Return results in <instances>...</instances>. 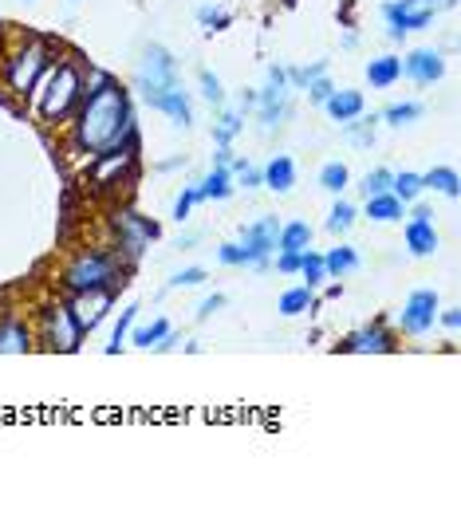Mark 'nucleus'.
<instances>
[{"mask_svg":"<svg viewBox=\"0 0 461 512\" xmlns=\"http://www.w3.org/2000/svg\"><path fill=\"white\" fill-rule=\"evenodd\" d=\"M28 4H32V0H28Z\"/></svg>","mask_w":461,"mask_h":512,"instance_id":"obj_54","label":"nucleus"},{"mask_svg":"<svg viewBox=\"0 0 461 512\" xmlns=\"http://www.w3.org/2000/svg\"><path fill=\"white\" fill-rule=\"evenodd\" d=\"M438 320H442V327L458 331V327H461V308H446V312H438Z\"/></svg>","mask_w":461,"mask_h":512,"instance_id":"obj_49","label":"nucleus"},{"mask_svg":"<svg viewBox=\"0 0 461 512\" xmlns=\"http://www.w3.org/2000/svg\"><path fill=\"white\" fill-rule=\"evenodd\" d=\"M198 284H205V268H178L174 276H170V284L166 288H198Z\"/></svg>","mask_w":461,"mask_h":512,"instance_id":"obj_42","label":"nucleus"},{"mask_svg":"<svg viewBox=\"0 0 461 512\" xmlns=\"http://www.w3.org/2000/svg\"><path fill=\"white\" fill-rule=\"evenodd\" d=\"M107 233H111V245L127 256L131 264H138V260L146 256V249L162 237V225L150 221V217H142V213H134L127 205H111V213H107Z\"/></svg>","mask_w":461,"mask_h":512,"instance_id":"obj_6","label":"nucleus"},{"mask_svg":"<svg viewBox=\"0 0 461 512\" xmlns=\"http://www.w3.org/2000/svg\"><path fill=\"white\" fill-rule=\"evenodd\" d=\"M324 268H328V280H343V276H351L359 268V253L351 245H335V249L324 253Z\"/></svg>","mask_w":461,"mask_h":512,"instance_id":"obj_27","label":"nucleus"},{"mask_svg":"<svg viewBox=\"0 0 461 512\" xmlns=\"http://www.w3.org/2000/svg\"><path fill=\"white\" fill-rule=\"evenodd\" d=\"M201 197H198V182L194 186H182V193L174 197V209H170V217L178 221V225H186L190 221V213H194V205H198Z\"/></svg>","mask_w":461,"mask_h":512,"instance_id":"obj_41","label":"nucleus"},{"mask_svg":"<svg viewBox=\"0 0 461 512\" xmlns=\"http://www.w3.org/2000/svg\"><path fill=\"white\" fill-rule=\"evenodd\" d=\"M280 4H284V8H296V4H300V0H280Z\"/></svg>","mask_w":461,"mask_h":512,"instance_id":"obj_52","label":"nucleus"},{"mask_svg":"<svg viewBox=\"0 0 461 512\" xmlns=\"http://www.w3.org/2000/svg\"><path fill=\"white\" fill-rule=\"evenodd\" d=\"M312 225L308 221H280V241L276 253H308L312 249Z\"/></svg>","mask_w":461,"mask_h":512,"instance_id":"obj_21","label":"nucleus"},{"mask_svg":"<svg viewBox=\"0 0 461 512\" xmlns=\"http://www.w3.org/2000/svg\"><path fill=\"white\" fill-rule=\"evenodd\" d=\"M67 308H71V316L79 323V331L83 335H91V331H99L107 316L115 312V300H119V292H111V288H99V292H79V296H64Z\"/></svg>","mask_w":461,"mask_h":512,"instance_id":"obj_12","label":"nucleus"},{"mask_svg":"<svg viewBox=\"0 0 461 512\" xmlns=\"http://www.w3.org/2000/svg\"><path fill=\"white\" fill-rule=\"evenodd\" d=\"M300 256L304 253H276V272L296 276V272H300Z\"/></svg>","mask_w":461,"mask_h":512,"instance_id":"obj_47","label":"nucleus"},{"mask_svg":"<svg viewBox=\"0 0 461 512\" xmlns=\"http://www.w3.org/2000/svg\"><path fill=\"white\" fill-rule=\"evenodd\" d=\"M225 304H229V300H225V296H221V292H213V296H205V300H201L198 308H194V316H198V323L213 320V316H217V312H221V308H225Z\"/></svg>","mask_w":461,"mask_h":512,"instance_id":"obj_44","label":"nucleus"},{"mask_svg":"<svg viewBox=\"0 0 461 512\" xmlns=\"http://www.w3.org/2000/svg\"><path fill=\"white\" fill-rule=\"evenodd\" d=\"M198 87H201V99H205L213 111H221V107H225V87H221V79H217L213 71H205V67H201Z\"/></svg>","mask_w":461,"mask_h":512,"instance_id":"obj_38","label":"nucleus"},{"mask_svg":"<svg viewBox=\"0 0 461 512\" xmlns=\"http://www.w3.org/2000/svg\"><path fill=\"white\" fill-rule=\"evenodd\" d=\"M398 79H402V64H398V56H371V60H367V83H371L375 91L395 87Z\"/></svg>","mask_w":461,"mask_h":512,"instance_id":"obj_24","label":"nucleus"},{"mask_svg":"<svg viewBox=\"0 0 461 512\" xmlns=\"http://www.w3.org/2000/svg\"><path fill=\"white\" fill-rule=\"evenodd\" d=\"M316 308H320V300H316V288H308V284L288 288V292L280 296V304H276V312H280V316H288V320H292V316H304V312L312 316Z\"/></svg>","mask_w":461,"mask_h":512,"instance_id":"obj_22","label":"nucleus"},{"mask_svg":"<svg viewBox=\"0 0 461 512\" xmlns=\"http://www.w3.org/2000/svg\"><path fill=\"white\" fill-rule=\"evenodd\" d=\"M134 91H154V87H178L182 83V71H178V60L170 48L162 44H146L142 56H138V67H134Z\"/></svg>","mask_w":461,"mask_h":512,"instance_id":"obj_9","label":"nucleus"},{"mask_svg":"<svg viewBox=\"0 0 461 512\" xmlns=\"http://www.w3.org/2000/svg\"><path fill=\"white\" fill-rule=\"evenodd\" d=\"M170 331V320L166 316H158V320H150V323H142V327H131V335H127V343L131 347H142V351H150L162 335Z\"/></svg>","mask_w":461,"mask_h":512,"instance_id":"obj_31","label":"nucleus"},{"mask_svg":"<svg viewBox=\"0 0 461 512\" xmlns=\"http://www.w3.org/2000/svg\"><path fill=\"white\" fill-rule=\"evenodd\" d=\"M233 182H237L241 190H264V174H261V166H253V162H249V166H245V170H241V174H237Z\"/></svg>","mask_w":461,"mask_h":512,"instance_id":"obj_46","label":"nucleus"},{"mask_svg":"<svg viewBox=\"0 0 461 512\" xmlns=\"http://www.w3.org/2000/svg\"><path fill=\"white\" fill-rule=\"evenodd\" d=\"M217 260H221L225 268H245V253H241L237 241H225V245L217 249Z\"/></svg>","mask_w":461,"mask_h":512,"instance_id":"obj_45","label":"nucleus"},{"mask_svg":"<svg viewBox=\"0 0 461 512\" xmlns=\"http://www.w3.org/2000/svg\"><path fill=\"white\" fill-rule=\"evenodd\" d=\"M276 241H280V217L264 213L253 225H241V253H245V268L253 272H268L272 256H276Z\"/></svg>","mask_w":461,"mask_h":512,"instance_id":"obj_8","label":"nucleus"},{"mask_svg":"<svg viewBox=\"0 0 461 512\" xmlns=\"http://www.w3.org/2000/svg\"><path fill=\"white\" fill-rule=\"evenodd\" d=\"M422 186L434 193H442V197H450V201H458L461 197V178L454 166H434V170H426V174H422Z\"/></svg>","mask_w":461,"mask_h":512,"instance_id":"obj_25","label":"nucleus"},{"mask_svg":"<svg viewBox=\"0 0 461 512\" xmlns=\"http://www.w3.org/2000/svg\"><path fill=\"white\" fill-rule=\"evenodd\" d=\"M308 288H320L324 280H328V268H324V253H316V249H308V253L300 256V272H296Z\"/></svg>","mask_w":461,"mask_h":512,"instance_id":"obj_33","label":"nucleus"},{"mask_svg":"<svg viewBox=\"0 0 461 512\" xmlns=\"http://www.w3.org/2000/svg\"><path fill=\"white\" fill-rule=\"evenodd\" d=\"M138 174V146H123L111 154H99L87 162V182L91 190H115V186H131Z\"/></svg>","mask_w":461,"mask_h":512,"instance_id":"obj_10","label":"nucleus"},{"mask_svg":"<svg viewBox=\"0 0 461 512\" xmlns=\"http://www.w3.org/2000/svg\"><path fill=\"white\" fill-rule=\"evenodd\" d=\"M245 130V115L241 111H217V123H213V142L217 146H233L237 142V134Z\"/></svg>","mask_w":461,"mask_h":512,"instance_id":"obj_29","label":"nucleus"},{"mask_svg":"<svg viewBox=\"0 0 461 512\" xmlns=\"http://www.w3.org/2000/svg\"><path fill=\"white\" fill-rule=\"evenodd\" d=\"M438 292H430V288H418V292H410V300L402 304V312H398V331L402 335H410V339H418V335H426V331H434V323H438Z\"/></svg>","mask_w":461,"mask_h":512,"instance_id":"obj_13","label":"nucleus"},{"mask_svg":"<svg viewBox=\"0 0 461 512\" xmlns=\"http://www.w3.org/2000/svg\"><path fill=\"white\" fill-rule=\"evenodd\" d=\"M343 355H395L398 351V335L383 320L367 323L359 331H351L343 343H339Z\"/></svg>","mask_w":461,"mask_h":512,"instance_id":"obj_15","label":"nucleus"},{"mask_svg":"<svg viewBox=\"0 0 461 512\" xmlns=\"http://www.w3.org/2000/svg\"><path fill=\"white\" fill-rule=\"evenodd\" d=\"M398 64H402V79H410L418 87H434L446 75V60L434 48H414V52L398 56Z\"/></svg>","mask_w":461,"mask_h":512,"instance_id":"obj_17","label":"nucleus"},{"mask_svg":"<svg viewBox=\"0 0 461 512\" xmlns=\"http://www.w3.org/2000/svg\"><path fill=\"white\" fill-rule=\"evenodd\" d=\"M60 52H64L60 40L16 32L12 24H4L0 28V99H8L12 107H24L32 87Z\"/></svg>","mask_w":461,"mask_h":512,"instance_id":"obj_2","label":"nucleus"},{"mask_svg":"<svg viewBox=\"0 0 461 512\" xmlns=\"http://www.w3.org/2000/svg\"><path fill=\"white\" fill-rule=\"evenodd\" d=\"M123 146H138V119H134L131 91L111 71L87 67V95L67 123V158L87 166L91 158L123 150Z\"/></svg>","mask_w":461,"mask_h":512,"instance_id":"obj_1","label":"nucleus"},{"mask_svg":"<svg viewBox=\"0 0 461 512\" xmlns=\"http://www.w3.org/2000/svg\"><path fill=\"white\" fill-rule=\"evenodd\" d=\"M194 245H198V233H186V237L178 241V249H194Z\"/></svg>","mask_w":461,"mask_h":512,"instance_id":"obj_51","label":"nucleus"},{"mask_svg":"<svg viewBox=\"0 0 461 512\" xmlns=\"http://www.w3.org/2000/svg\"><path fill=\"white\" fill-rule=\"evenodd\" d=\"M87 67L91 64L79 52H60L52 60V67L40 75V83L32 87L24 107H28V115L44 130L71 123V115L79 111V103L87 95Z\"/></svg>","mask_w":461,"mask_h":512,"instance_id":"obj_3","label":"nucleus"},{"mask_svg":"<svg viewBox=\"0 0 461 512\" xmlns=\"http://www.w3.org/2000/svg\"><path fill=\"white\" fill-rule=\"evenodd\" d=\"M36 331L20 308H0V355H32Z\"/></svg>","mask_w":461,"mask_h":512,"instance_id":"obj_16","label":"nucleus"},{"mask_svg":"<svg viewBox=\"0 0 461 512\" xmlns=\"http://www.w3.org/2000/svg\"><path fill=\"white\" fill-rule=\"evenodd\" d=\"M402 241H406V253L410 256H434L438 253V229H434V221H406V229H402Z\"/></svg>","mask_w":461,"mask_h":512,"instance_id":"obj_19","label":"nucleus"},{"mask_svg":"<svg viewBox=\"0 0 461 512\" xmlns=\"http://www.w3.org/2000/svg\"><path fill=\"white\" fill-rule=\"evenodd\" d=\"M450 8H458V0H391L383 4V20L387 28H398V32H426L434 16Z\"/></svg>","mask_w":461,"mask_h":512,"instance_id":"obj_11","label":"nucleus"},{"mask_svg":"<svg viewBox=\"0 0 461 512\" xmlns=\"http://www.w3.org/2000/svg\"><path fill=\"white\" fill-rule=\"evenodd\" d=\"M261 174H264V190H272V193H288L296 186V162H292L288 154L268 158L261 166Z\"/></svg>","mask_w":461,"mask_h":512,"instance_id":"obj_20","label":"nucleus"},{"mask_svg":"<svg viewBox=\"0 0 461 512\" xmlns=\"http://www.w3.org/2000/svg\"><path fill=\"white\" fill-rule=\"evenodd\" d=\"M134 320H138V304H127L123 312H119V323L111 327V339H107V355H119L123 347H127V335H131V327H134Z\"/></svg>","mask_w":461,"mask_h":512,"instance_id":"obj_30","label":"nucleus"},{"mask_svg":"<svg viewBox=\"0 0 461 512\" xmlns=\"http://www.w3.org/2000/svg\"><path fill=\"white\" fill-rule=\"evenodd\" d=\"M347 186H351V170H347L343 162H328V166L320 170V190L343 197V190H347Z\"/></svg>","mask_w":461,"mask_h":512,"instance_id":"obj_37","label":"nucleus"},{"mask_svg":"<svg viewBox=\"0 0 461 512\" xmlns=\"http://www.w3.org/2000/svg\"><path fill=\"white\" fill-rule=\"evenodd\" d=\"M233 193H237V182H233V174H229V170H221V166H213V170L198 182L201 201H229Z\"/></svg>","mask_w":461,"mask_h":512,"instance_id":"obj_23","label":"nucleus"},{"mask_svg":"<svg viewBox=\"0 0 461 512\" xmlns=\"http://www.w3.org/2000/svg\"><path fill=\"white\" fill-rule=\"evenodd\" d=\"M233 158H237V150H233V146H217V150H213V166H221V170H229V166H233Z\"/></svg>","mask_w":461,"mask_h":512,"instance_id":"obj_48","label":"nucleus"},{"mask_svg":"<svg viewBox=\"0 0 461 512\" xmlns=\"http://www.w3.org/2000/svg\"><path fill=\"white\" fill-rule=\"evenodd\" d=\"M375 127H379V115H359V119H351V123H343V134H347V142H355V146H375Z\"/></svg>","mask_w":461,"mask_h":512,"instance_id":"obj_35","label":"nucleus"},{"mask_svg":"<svg viewBox=\"0 0 461 512\" xmlns=\"http://www.w3.org/2000/svg\"><path fill=\"white\" fill-rule=\"evenodd\" d=\"M198 24L209 32V36H217V32H225V28H233V12L229 8H217V4H201L198 8Z\"/></svg>","mask_w":461,"mask_h":512,"instance_id":"obj_34","label":"nucleus"},{"mask_svg":"<svg viewBox=\"0 0 461 512\" xmlns=\"http://www.w3.org/2000/svg\"><path fill=\"white\" fill-rule=\"evenodd\" d=\"M324 111H328L331 123H351V119H359L363 111H367V99H363V91H351V87H335L331 91V99L324 103Z\"/></svg>","mask_w":461,"mask_h":512,"instance_id":"obj_18","label":"nucleus"},{"mask_svg":"<svg viewBox=\"0 0 461 512\" xmlns=\"http://www.w3.org/2000/svg\"><path fill=\"white\" fill-rule=\"evenodd\" d=\"M422 119V103H391L383 115H379V123H387V127H410V123H418Z\"/></svg>","mask_w":461,"mask_h":512,"instance_id":"obj_36","label":"nucleus"},{"mask_svg":"<svg viewBox=\"0 0 461 512\" xmlns=\"http://www.w3.org/2000/svg\"><path fill=\"white\" fill-rule=\"evenodd\" d=\"M138 99H142L150 111L166 115L174 127H182V130L194 127V103H190V95H186L182 83H178V87H154V91H142Z\"/></svg>","mask_w":461,"mask_h":512,"instance_id":"obj_14","label":"nucleus"},{"mask_svg":"<svg viewBox=\"0 0 461 512\" xmlns=\"http://www.w3.org/2000/svg\"><path fill=\"white\" fill-rule=\"evenodd\" d=\"M257 123H261V134H272L280 130L288 119H292V83H288V71L280 64L268 67L264 75V87L257 91Z\"/></svg>","mask_w":461,"mask_h":512,"instance_id":"obj_7","label":"nucleus"},{"mask_svg":"<svg viewBox=\"0 0 461 512\" xmlns=\"http://www.w3.org/2000/svg\"><path fill=\"white\" fill-rule=\"evenodd\" d=\"M32 331H36V351H48V355H75L83 347V331L71 316L64 296L56 300H44L36 312H32Z\"/></svg>","mask_w":461,"mask_h":512,"instance_id":"obj_5","label":"nucleus"},{"mask_svg":"<svg viewBox=\"0 0 461 512\" xmlns=\"http://www.w3.org/2000/svg\"><path fill=\"white\" fill-rule=\"evenodd\" d=\"M355 221H359V209H355L351 201L335 197V205L328 209V221H324V229H328V233H335V237H343V233H351V229H355Z\"/></svg>","mask_w":461,"mask_h":512,"instance_id":"obj_28","label":"nucleus"},{"mask_svg":"<svg viewBox=\"0 0 461 512\" xmlns=\"http://www.w3.org/2000/svg\"><path fill=\"white\" fill-rule=\"evenodd\" d=\"M131 260L119 253L111 241L107 245H87V249H75L60 264L56 272V288L60 296H79V292H99V288H111V292H123L127 280H131Z\"/></svg>","mask_w":461,"mask_h":512,"instance_id":"obj_4","label":"nucleus"},{"mask_svg":"<svg viewBox=\"0 0 461 512\" xmlns=\"http://www.w3.org/2000/svg\"><path fill=\"white\" fill-rule=\"evenodd\" d=\"M178 166H186V154H182V158H170V162H158L162 174H166V170H178Z\"/></svg>","mask_w":461,"mask_h":512,"instance_id":"obj_50","label":"nucleus"},{"mask_svg":"<svg viewBox=\"0 0 461 512\" xmlns=\"http://www.w3.org/2000/svg\"><path fill=\"white\" fill-rule=\"evenodd\" d=\"M367 217H371V221L391 225V221H402V217H406V205H402L391 190L375 193V197H367Z\"/></svg>","mask_w":461,"mask_h":512,"instance_id":"obj_26","label":"nucleus"},{"mask_svg":"<svg viewBox=\"0 0 461 512\" xmlns=\"http://www.w3.org/2000/svg\"><path fill=\"white\" fill-rule=\"evenodd\" d=\"M71 4H79V0H71Z\"/></svg>","mask_w":461,"mask_h":512,"instance_id":"obj_53","label":"nucleus"},{"mask_svg":"<svg viewBox=\"0 0 461 512\" xmlns=\"http://www.w3.org/2000/svg\"><path fill=\"white\" fill-rule=\"evenodd\" d=\"M304 91H308V99H312L316 107H324V103L331 99V91H335V83H331L328 75H320V79H312V83H308Z\"/></svg>","mask_w":461,"mask_h":512,"instance_id":"obj_43","label":"nucleus"},{"mask_svg":"<svg viewBox=\"0 0 461 512\" xmlns=\"http://www.w3.org/2000/svg\"><path fill=\"white\" fill-rule=\"evenodd\" d=\"M391 178H395V170H387V166L371 170V174L359 182V197L367 201V197H375V193H387V190H391Z\"/></svg>","mask_w":461,"mask_h":512,"instance_id":"obj_40","label":"nucleus"},{"mask_svg":"<svg viewBox=\"0 0 461 512\" xmlns=\"http://www.w3.org/2000/svg\"><path fill=\"white\" fill-rule=\"evenodd\" d=\"M391 193H395L402 205L418 201V197L426 193V186H422V174H414V170H402V174H395V178H391Z\"/></svg>","mask_w":461,"mask_h":512,"instance_id":"obj_32","label":"nucleus"},{"mask_svg":"<svg viewBox=\"0 0 461 512\" xmlns=\"http://www.w3.org/2000/svg\"><path fill=\"white\" fill-rule=\"evenodd\" d=\"M284 71H288V83H292V91H304L312 79L328 75V60H316V64H308V67H284Z\"/></svg>","mask_w":461,"mask_h":512,"instance_id":"obj_39","label":"nucleus"}]
</instances>
